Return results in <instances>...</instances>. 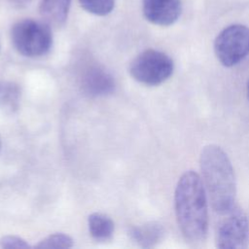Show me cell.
I'll list each match as a JSON object with an SVG mask.
<instances>
[{
  "mask_svg": "<svg viewBox=\"0 0 249 249\" xmlns=\"http://www.w3.org/2000/svg\"><path fill=\"white\" fill-rule=\"evenodd\" d=\"M174 208L185 241L192 246L202 244L208 232V197L196 172L188 170L179 178L174 193Z\"/></svg>",
  "mask_w": 249,
  "mask_h": 249,
  "instance_id": "cell-1",
  "label": "cell"
},
{
  "mask_svg": "<svg viewBox=\"0 0 249 249\" xmlns=\"http://www.w3.org/2000/svg\"><path fill=\"white\" fill-rule=\"evenodd\" d=\"M201 180L215 213L222 215L235 204L236 179L226 152L215 144L202 148L199 157Z\"/></svg>",
  "mask_w": 249,
  "mask_h": 249,
  "instance_id": "cell-2",
  "label": "cell"
},
{
  "mask_svg": "<svg viewBox=\"0 0 249 249\" xmlns=\"http://www.w3.org/2000/svg\"><path fill=\"white\" fill-rule=\"evenodd\" d=\"M11 39L20 54L27 57L43 56L53 46L52 27L44 20L24 18L13 25Z\"/></svg>",
  "mask_w": 249,
  "mask_h": 249,
  "instance_id": "cell-3",
  "label": "cell"
},
{
  "mask_svg": "<svg viewBox=\"0 0 249 249\" xmlns=\"http://www.w3.org/2000/svg\"><path fill=\"white\" fill-rule=\"evenodd\" d=\"M174 70L172 58L158 50L140 53L130 63L129 73L137 82L146 86H159L168 80Z\"/></svg>",
  "mask_w": 249,
  "mask_h": 249,
  "instance_id": "cell-4",
  "label": "cell"
},
{
  "mask_svg": "<svg viewBox=\"0 0 249 249\" xmlns=\"http://www.w3.org/2000/svg\"><path fill=\"white\" fill-rule=\"evenodd\" d=\"M214 53L225 67L241 62L249 54V27L243 24L225 27L214 41Z\"/></svg>",
  "mask_w": 249,
  "mask_h": 249,
  "instance_id": "cell-5",
  "label": "cell"
},
{
  "mask_svg": "<svg viewBox=\"0 0 249 249\" xmlns=\"http://www.w3.org/2000/svg\"><path fill=\"white\" fill-rule=\"evenodd\" d=\"M216 227L215 244L221 249L247 248L249 243V221L236 203L226 213Z\"/></svg>",
  "mask_w": 249,
  "mask_h": 249,
  "instance_id": "cell-6",
  "label": "cell"
},
{
  "mask_svg": "<svg viewBox=\"0 0 249 249\" xmlns=\"http://www.w3.org/2000/svg\"><path fill=\"white\" fill-rule=\"evenodd\" d=\"M145 18L159 26H169L178 20L182 13L181 0H142Z\"/></svg>",
  "mask_w": 249,
  "mask_h": 249,
  "instance_id": "cell-7",
  "label": "cell"
},
{
  "mask_svg": "<svg viewBox=\"0 0 249 249\" xmlns=\"http://www.w3.org/2000/svg\"><path fill=\"white\" fill-rule=\"evenodd\" d=\"M81 87L89 96H103L114 91L113 76L99 65H89L82 73Z\"/></svg>",
  "mask_w": 249,
  "mask_h": 249,
  "instance_id": "cell-8",
  "label": "cell"
},
{
  "mask_svg": "<svg viewBox=\"0 0 249 249\" xmlns=\"http://www.w3.org/2000/svg\"><path fill=\"white\" fill-rule=\"evenodd\" d=\"M72 0H41L39 12L51 27H60L67 20Z\"/></svg>",
  "mask_w": 249,
  "mask_h": 249,
  "instance_id": "cell-9",
  "label": "cell"
},
{
  "mask_svg": "<svg viewBox=\"0 0 249 249\" xmlns=\"http://www.w3.org/2000/svg\"><path fill=\"white\" fill-rule=\"evenodd\" d=\"M164 228L159 222H148L130 229L129 235L133 241L144 248H151L160 243L164 237Z\"/></svg>",
  "mask_w": 249,
  "mask_h": 249,
  "instance_id": "cell-10",
  "label": "cell"
},
{
  "mask_svg": "<svg viewBox=\"0 0 249 249\" xmlns=\"http://www.w3.org/2000/svg\"><path fill=\"white\" fill-rule=\"evenodd\" d=\"M89 231L96 241L105 242L112 238L114 233V222L110 217L102 213H92L88 219Z\"/></svg>",
  "mask_w": 249,
  "mask_h": 249,
  "instance_id": "cell-11",
  "label": "cell"
},
{
  "mask_svg": "<svg viewBox=\"0 0 249 249\" xmlns=\"http://www.w3.org/2000/svg\"><path fill=\"white\" fill-rule=\"evenodd\" d=\"M20 101V89L12 82H0V109L13 113L18 110Z\"/></svg>",
  "mask_w": 249,
  "mask_h": 249,
  "instance_id": "cell-12",
  "label": "cell"
},
{
  "mask_svg": "<svg viewBox=\"0 0 249 249\" xmlns=\"http://www.w3.org/2000/svg\"><path fill=\"white\" fill-rule=\"evenodd\" d=\"M81 7L95 16H107L115 7V0H79Z\"/></svg>",
  "mask_w": 249,
  "mask_h": 249,
  "instance_id": "cell-13",
  "label": "cell"
},
{
  "mask_svg": "<svg viewBox=\"0 0 249 249\" xmlns=\"http://www.w3.org/2000/svg\"><path fill=\"white\" fill-rule=\"evenodd\" d=\"M73 246V239L65 233H53L42 239L35 247L37 248H70Z\"/></svg>",
  "mask_w": 249,
  "mask_h": 249,
  "instance_id": "cell-14",
  "label": "cell"
},
{
  "mask_svg": "<svg viewBox=\"0 0 249 249\" xmlns=\"http://www.w3.org/2000/svg\"><path fill=\"white\" fill-rule=\"evenodd\" d=\"M0 246L2 248H8V249H11V248H28L29 247L28 243L24 239H22L18 236H15V235L3 236L0 239Z\"/></svg>",
  "mask_w": 249,
  "mask_h": 249,
  "instance_id": "cell-15",
  "label": "cell"
},
{
  "mask_svg": "<svg viewBox=\"0 0 249 249\" xmlns=\"http://www.w3.org/2000/svg\"><path fill=\"white\" fill-rule=\"evenodd\" d=\"M11 4H13L14 6H16V7H19V8H21V7H25V6H27L30 2H31V0H8Z\"/></svg>",
  "mask_w": 249,
  "mask_h": 249,
  "instance_id": "cell-16",
  "label": "cell"
},
{
  "mask_svg": "<svg viewBox=\"0 0 249 249\" xmlns=\"http://www.w3.org/2000/svg\"><path fill=\"white\" fill-rule=\"evenodd\" d=\"M246 89H247V97H248V100H249V80H248V82H247V88H246Z\"/></svg>",
  "mask_w": 249,
  "mask_h": 249,
  "instance_id": "cell-17",
  "label": "cell"
}]
</instances>
